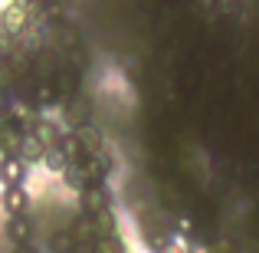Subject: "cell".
I'll use <instances>...</instances> for the list:
<instances>
[{"label": "cell", "mask_w": 259, "mask_h": 253, "mask_svg": "<svg viewBox=\"0 0 259 253\" xmlns=\"http://www.w3.org/2000/svg\"><path fill=\"white\" fill-rule=\"evenodd\" d=\"M50 250H53V253H76V250H79L76 234H72V230H59V234H53Z\"/></svg>", "instance_id": "obj_6"}, {"label": "cell", "mask_w": 259, "mask_h": 253, "mask_svg": "<svg viewBox=\"0 0 259 253\" xmlns=\"http://www.w3.org/2000/svg\"><path fill=\"white\" fill-rule=\"evenodd\" d=\"M79 207H82V217H95L102 210H108V191L99 188V184H89V188H82Z\"/></svg>", "instance_id": "obj_1"}, {"label": "cell", "mask_w": 259, "mask_h": 253, "mask_svg": "<svg viewBox=\"0 0 259 253\" xmlns=\"http://www.w3.org/2000/svg\"><path fill=\"white\" fill-rule=\"evenodd\" d=\"M30 234H33V221L26 214H13L7 221V237L13 243H30Z\"/></svg>", "instance_id": "obj_4"}, {"label": "cell", "mask_w": 259, "mask_h": 253, "mask_svg": "<svg viewBox=\"0 0 259 253\" xmlns=\"http://www.w3.org/2000/svg\"><path fill=\"white\" fill-rule=\"evenodd\" d=\"M92 253H125V247H121V240L115 234H105L92 240Z\"/></svg>", "instance_id": "obj_8"}, {"label": "cell", "mask_w": 259, "mask_h": 253, "mask_svg": "<svg viewBox=\"0 0 259 253\" xmlns=\"http://www.w3.org/2000/svg\"><path fill=\"white\" fill-rule=\"evenodd\" d=\"M43 161L50 165V171H63L66 165H69V158H66L63 145H46V152H43Z\"/></svg>", "instance_id": "obj_7"}, {"label": "cell", "mask_w": 259, "mask_h": 253, "mask_svg": "<svg viewBox=\"0 0 259 253\" xmlns=\"http://www.w3.org/2000/svg\"><path fill=\"white\" fill-rule=\"evenodd\" d=\"M23 177H26V161L20 155L10 152L0 158V181L4 184H23Z\"/></svg>", "instance_id": "obj_3"}, {"label": "cell", "mask_w": 259, "mask_h": 253, "mask_svg": "<svg viewBox=\"0 0 259 253\" xmlns=\"http://www.w3.org/2000/svg\"><path fill=\"white\" fill-rule=\"evenodd\" d=\"M13 253H36V250H33L30 243H17V247H13Z\"/></svg>", "instance_id": "obj_9"}, {"label": "cell", "mask_w": 259, "mask_h": 253, "mask_svg": "<svg viewBox=\"0 0 259 253\" xmlns=\"http://www.w3.org/2000/svg\"><path fill=\"white\" fill-rule=\"evenodd\" d=\"M0 204H4V210H7L10 217H13V214H26V207H30V194H26L23 184H7Z\"/></svg>", "instance_id": "obj_2"}, {"label": "cell", "mask_w": 259, "mask_h": 253, "mask_svg": "<svg viewBox=\"0 0 259 253\" xmlns=\"http://www.w3.org/2000/svg\"><path fill=\"white\" fill-rule=\"evenodd\" d=\"M43 152H46V145L36 138V135H26V138H20V158L30 165V161H39L43 158Z\"/></svg>", "instance_id": "obj_5"}]
</instances>
